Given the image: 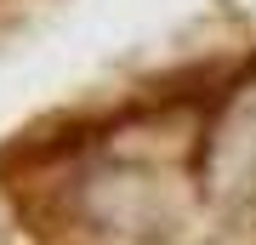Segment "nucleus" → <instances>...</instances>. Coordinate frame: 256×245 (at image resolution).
<instances>
[{
  "mask_svg": "<svg viewBox=\"0 0 256 245\" xmlns=\"http://www.w3.org/2000/svg\"><path fill=\"white\" fill-rule=\"evenodd\" d=\"M200 177L222 205H256V86L222 103L216 126L205 131Z\"/></svg>",
  "mask_w": 256,
  "mask_h": 245,
  "instance_id": "f257e3e1",
  "label": "nucleus"
}]
</instances>
